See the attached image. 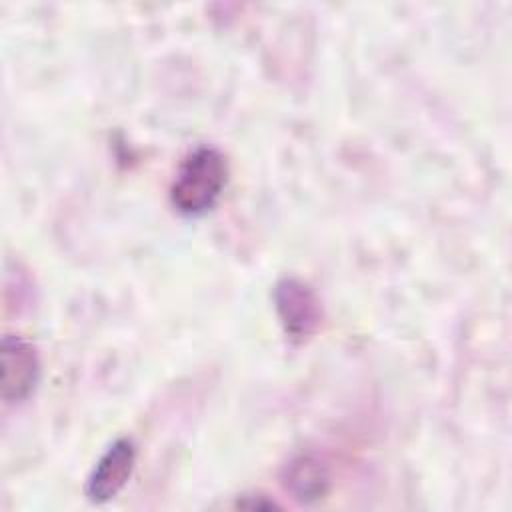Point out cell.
Segmentation results:
<instances>
[{
    "mask_svg": "<svg viewBox=\"0 0 512 512\" xmlns=\"http://www.w3.org/2000/svg\"><path fill=\"white\" fill-rule=\"evenodd\" d=\"M226 182V156L216 146H196L182 158L174 174L170 184V204L182 216H204L220 200Z\"/></svg>",
    "mask_w": 512,
    "mask_h": 512,
    "instance_id": "obj_1",
    "label": "cell"
},
{
    "mask_svg": "<svg viewBox=\"0 0 512 512\" xmlns=\"http://www.w3.org/2000/svg\"><path fill=\"white\" fill-rule=\"evenodd\" d=\"M138 448L132 438H116L96 460L86 480V496L94 504L116 498L128 484L136 466Z\"/></svg>",
    "mask_w": 512,
    "mask_h": 512,
    "instance_id": "obj_2",
    "label": "cell"
},
{
    "mask_svg": "<svg viewBox=\"0 0 512 512\" xmlns=\"http://www.w3.org/2000/svg\"><path fill=\"white\" fill-rule=\"evenodd\" d=\"M2 356V398L6 404H20L30 398L40 380L36 348L20 336H4Z\"/></svg>",
    "mask_w": 512,
    "mask_h": 512,
    "instance_id": "obj_3",
    "label": "cell"
},
{
    "mask_svg": "<svg viewBox=\"0 0 512 512\" xmlns=\"http://www.w3.org/2000/svg\"><path fill=\"white\" fill-rule=\"evenodd\" d=\"M276 310L284 332L294 342L308 340L320 324V304L316 294L300 280L286 278L274 290Z\"/></svg>",
    "mask_w": 512,
    "mask_h": 512,
    "instance_id": "obj_4",
    "label": "cell"
},
{
    "mask_svg": "<svg viewBox=\"0 0 512 512\" xmlns=\"http://www.w3.org/2000/svg\"><path fill=\"white\" fill-rule=\"evenodd\" d=\"M326 482L328 476L324 468L310 458H300L290 466L288 486L300 500L320 498V494H324L326 490Z\"/></svg>",
    "mask_w": 512,
    "mask_h": 512,
    "instance_id": "obj_5",
    "label": "cell"
}]
</instances>
